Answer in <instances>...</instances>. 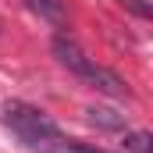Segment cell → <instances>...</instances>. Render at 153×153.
Here are the masks:
<instances>
[{
    "label": "cell",
    "mask_w": 153,
    "mask_h": 153,
    "mask_svg": "<svg viewBox=\"0 0 153 153\" xmlns=\"http://www.w3.org/2000/svg\"><path fill=\"white\" fill-rule=\"evenodd\" d=\"M7 128L29 150H39V153H68V143H71L61 135V128L43 111L29 107V103H7Z\"/></svg>",
    "instance_id": "cell-1"
},
{
    "label": "cell",
    "mask_w": 153,
    "mask_h": 153,
    "mask_svg": "<svg viewBox=\"0 0 153 153\" xmlns=\"http://www.w3.org/2000/svg\"><path fill=\"white\" fill-rule=\"evenodd\" d=\"M53 53H57V61H61L68 71H75L82 82H89L96 93H107V96H114V100H125V96H128L125 78H117L111 68H100L96 61H89L85 50H82L71 36H64V32L53 36Z\"/></svg>",
    "instance_id": "cell-2"
},
{
    "label": "cell",
    "mask_w": 153,
    "mask_h": 153,
    "mask_svg": "<svg viewBox=\"0 0 153 153\" xmlns=\"http://www.w3.org/2000/svg\"><path fill=\"white\" fill-rule=\"evenodd\" d=\"M25 4L36 11L39 18H46V22H53V25H64V22H68V11H64L61 0H25Z\"/></svg>",
    "instance_id": "cell-3"
},
{
    "label": "cell",
    "mask_w": 153,
    "mask_h": 153,
    "mask_svg": "<svg viewBox=\"0 0 153 153\" xmlns=\"http://www.w3.org/2000/svg\"><path fill=\"white\" fill-rule=\"evenodd\" d=\"M89 121L100 125V128H125V114L107 111V107H93V111H89Z\"/></svg>",
    "instance_id": "cell-4"
},
{
    "label": "cell",
    "mask_w": 153,
    "mask_h": 153,
    "mask_svg": "<svg viewBox=\"0 0 153 153\" xmlns=\"http://www.w3.org/2000/svg\"><path fill=\"white\" fill-rule=\"evenodd\" d=\"M150 132H125V150L128 153H153Z\"/></svg>",
    "instance_id": "cell-5"
},
{
    "label": "cell",
    "mask_w": 153,
    "mask_h": 153,
    "mask_svg": "<svg viewBox=\"0 0 153 153\" xmlns=\"http://www.w3.org/2000/svg\"><path fill=\"white\" fill-rule=\"evenodd\" d=\"M121 4H125L128 11H135L139 18H150V14H153V7L146 4V0H121Z\"/></svg>",
    "instance_id": "cell-6"
},
{
    "label": "cell",
    "mask_w": 153,
    "mask_h": 153,
    "mask_svg": "<svg viewBox=\"0 0 153 153\" xmlns=\"http://www.w3.org/2000/svg\"><path fill=\"white\" fill-rule=\"evenodd\" d=\"M68 153H107V150H96V146H85V143H68Z\"/></svg>",
    "instance_id": "cell-7"
}]
</instances>
